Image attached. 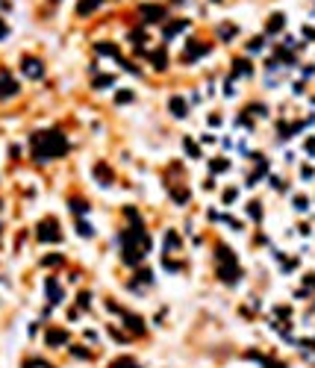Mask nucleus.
<instances>
[{"mask_svg":"<svg viewBox=\"0 0 315 368\" xmlns=\"http://www.w3.org/2000/svg\"><path fill=\"white\" fill-rule=\"evenodd\" d=\"M283 24H286V18H283V15H274V18L268 21V33H280Z\"/></svg>","mask_w":315,"mask_h":368,"instance_id":"obj_19","label":"nucleus"},{"mask_svg":"<svg viewBox=\"0 0 315 368\" xmlns=\"http://www.w3.org/2000/svg\"><path fill=\"white\" fill-rule=\"evenodd\" d=\"M77 233H80V236H94L92 224H86V221H80V224H77Z\"/></svg>","mask_w":315,"mask_h":368,"instance_id":"obj_24","label":"nucleus"},{"mask_svg":"<svg viewBox=\"0 0 315 368\" xmlns=\"http://www.w3.org/2000/svg\"><path fill=\"white\" fill-rule=\"evenodd\" d=\"M100 3H103V0H80V6H77V15H82V18H86V15H92L94 9L100 6Z\"/></svg>","mask_w":315,"mask_h":368,"instance_id":"obj_13","label":"nucleus"},{"mask_svg":"<svg viewBox=\"0 0 315 368\" xmlns=\"http://www.w3.org/2000/svg\"><path fill=\"white\" fill-rule=\"evenodd\" d=\"M89 304H92V295H86V292H82V295H80V307H89Z\"/></svg>","mask_w":315,"mask_h":368,"instance_id":"obj_35","label":"nucleus"},{"mask_svg":"<svg viewBox=\"0 0 315 368\" xmlns=\"http://www.w3.org/2000/svg\"><path fill=\"white\" fill-rule=\"evenodd\" d=\"M215 256H218V274H221L224 283H236L239 277H242V268H239V262H236V253L230 248H218L215 250Z\"/></svg>","mask_w":315,"mask_h":368,"instance_id":"obj_3","label":"nucleus"},{"mask_svg":"<svg viewBox=\"0 0 315 368\" xmlns=\"http://www.w3.org/2000/svg\"><path fill=\"white\" fill-rule=\"evenodd\" d=\"M165 65H168V59H165L162 50H159V53H153V68H159V71H162Z\"/></svg>","mask_w":315,"mask_h":368,"instance_id":"obj_22","label":"nucleus"},{"mask_svg":"<svg viewBox=\"0 0 315 368\" xmlns=\"http://www.w3.org/2000/svg\"><path fill=\"white\" fill-rule=\"evenodd\" d=\"M97 50H100V53H109V56H118L115 45H97Z\"/></svg>","mask_w":315,"mask_h":368,"instance_id":"obj_25","label":"nucleus"},{"mask_svg":"<svg viewBox=\"0 0 315 368\" xmlns=\"http://www.w3.org/2000/svg\"><path fill=\"white\" fill-rule=\"evenodd\" d=\"M177 248H180V239H177L174 230H168V233H165V250L171 253V250H177Z\"/></svg>","mask_w":315,"mask_h":368,"instance_id":"obj_15","label":"nucleus"},{"mask_svg":"<svg viewBox=\"0 0 315 368\" xmlns=\"http://www.w3.org/2000/svg\"><path fill=\"white\" fill-rule=\"evenodd\" d=\"M183 144H186V150H188V156H192V159H198V156H200V150H198V144L192 142V139H186V142H183Z\"/></svg>","mask_w":315,"mask_h":368,"instance_id":"obj_23","label":"nucleus"},{"mask_svg":"<svg viewBox=\"0 0 315 368\" xmlns=\"http://www.w3.org/2000/svg\"><path fill=\"white\" fill-rule=\"evenodd\" d=\"M12 95H18V83L12 80L9 71H0V100H3V97H12Z\"/></svg>","mask_w":315,"mask_h":368,"instance_id":"obj_7","label":"nucleus"},{"mask_svg":"<svg viewBox=\"0 0 315 368\" xmlns=\"http://www.w3.org/2000/svg\"><path fill=\"white\" fill-rule=\"evenodd\" d=\"M9 36V27H6V21H3V18H0V41H3V38Z\"/></svg>","mask_w":315,"mask_h":368,"instance_id":"obj_32","label":"nucleus"},{"mask_svg":"<svg viewBox=\"0 0 315 368\" xmlns=\"http://www.w3.org/2000/svg\"><path fill=\"white\" fill-rule=\"evenodd\" d=\"M124 324H127V327L136 333V336H141V333H144V324H141L139 315H130V312H124Z\"/></svg>","mask_w":315,"mask_h":368,"instance_id":"obj_12","label":"nucleus"},{"mask_svg":"<svg viewBox=\"0 0 315 368\" xmlns=\"http://www.w3.org/2000/svg\"><path fill=\"white\" fill-rule=\"evenodd\" d=\"M139 12H141V18H144L148 24H156V21H162L165 18V9L162 6H156V3H144Z\"/></svg>","mask_w":315,"mask_h":368,"instance_id":"obj_6","label":"nucleus"},{"mask_svg":"<svg viewBox=\"0 0 315 368\" xmlns=\"http://www.w3.org/2000/svg\"><path fill=\"white\" fill-rule=\"evenodd\" d=\"M262 45H265V41H262V38H257V41H250V45H247V50H254V53H257Z\"/></svg>","mask_w":315,"mask_h":368,"instance_id":"obj_33","label":"nucleus"},{"mask_svg":"<svg viewBox=\"0 0 315 368\" xmlns=\"http://www.w3.org/2000/svg\"><path fill=\"white\" fill-rule=\"evenodd\" d=\"M230 168V162L227 159H218V162H212V171H227Z\"/></svg>","mask_w":315,"mask_h":368,"instance_id":"obj_28","label":"nucleus"},{"mask_svg":"<svg viewBox=\"0 0 315 368\" xmlns=\"http://www.w3.org/2000/svg\"><path fill=\"white\" fill-rule=\"evenodd\" d=\"M188 21H174L171 27H165V38H174V33H180V30H186Z\"/></svg>","mask_w":315,"mask_h":368,"instance_id":"obj_16","label":"nucleus"},{"mask_svg":"<svg viewBox=\"0 0 315 368\" xmlns=\"http://www.w3.org/2000/svg\"><path fill=\"white\" fill-rule=\"evenodd\" d=\"M171 115H177V118H186V112H188V106H186V100L183 97H171Z\"/></svg>","mask_w":315,"mask_h":368,"instance_id":"obj_11","label":"nucleus"},{"mask_svg":"<svg viewBox=\"0 0 315 368\" xmlns=\"http://www.w3.org/2000/svg\"><path fill=\"white\" fill-rule=\"evenodd\" d=\"M203 53H209V45H198V41H188V50L183 59L186 62H195L198 56H203Z\"/></svg>","mask_w":315,"mask_h":368,"instance_id":"obj_8","label":"nucleus"},{"mask_svg":"<svg viewBox=\"0 0 315 368\" xmlns=\"http://www.w3.org/2000/svg\"><path fill=\"white\" fill-rule=\"evenodd\" d=\"M47 344H50V348H62V344H68V333L65 330H47Z\"/></svg>","mask_w":315,"mask_h":368,"instance_id":"obj_10","label":"nucleus"},{"mask_svg":"<svg viewBox=\"0 0 315 368\" xmlns=\"http://www.w3.org/2000/svg\"><path fill=\"white\" fill-rule=\"evenodd\" d=\"M247 212L254 215V218H257V221H259V218H262V212H259V206H257V203H250V206H247Z\"/></svg>","mask_w":315,"mask_h":368,"instance_id":"obj_30","label":"nucleus"},{"mask_svg":"<svg viewBox=\"0 0 315 368\" xmlns=\"http://www.w3.org/2000/svg\"><path fill=\"white\" fill-rule=\"evenodd\" d=\"M94 177L100 180L103 186H109V183H112V174H109V168H106L103 162H97V165H94Z\"/></svg>","mask_w":315,"mask_h":368,"instance_id":"obj_14","label":"nucleus"},{"mask_svg":"<svg viewBox=\"0 0 315 368\" xmlns=\"http://www.w3.org/2000/svg\"><path fill=\"white\" fill-rule=\"evenodd\" d=\"M236 201V189H227L224 191V203H233Z\"/></svg>","mask_w":315,"mask_h":368,"instance_id":"obj_31","label":"nucleus"},{"mask_svg":"<svg viewBox=\"0 0 315 368\" xmlns=\"http://www.w3.org/2000/svg\"><path fill=\"white\" fill-rule=\"evenodd\" d=\"M109 85H115V77H109V74H103V77L94 80V89H109Z\"/></svg>","mask_w":315,"mask_h":368,"instance_id":"obj_20","label":"nucleus"},{"mask_svg":"<svg viewBox=\"0 0 315 368\" xmlns=\"http://www.w3.org/2000/svg\"><path fill=\"white\" fill-rule=\"evenodd\" d=\"M109 368H139V362H136V359H130V356H121V359H115Z\"/></svg>","mask_w":315,"mask_h":368,"instance_id":"obj_18","label":"nucleus"},{"mask_svg":"<svg viewBox=\"0 0 315 368\" xmlns=\"http://www.w3.org/2000/svg\"><path fill=\"white\" fill-rule=\"evenodd\" d=\"M236 33H239V30H236V27H230V24H221V27H218V36H221L224 41H233Z\"/></svg>","mask_w":315,"mask_h":368,"instance_id":"obj_17","label":"nucleus"},{"mask_svg":"<svg viewBox=\"0 0 315 368\" xmlns=\"http://www.w3.org/2000/svg\"><path fill=\"white\" fill-rule=\"evenodd\" d=\"M236 74H242V77H250V65H247V59H236Z\"/></svg>","mask_w":315,"mask_h":368,"instance_id":"obj_21","label":"nucleus"},{"mask_svg":"<svg viewBox=\"0 0 315 368\" xmlns=\"http://www.w3.org/2000/svg\"><path fill=\"white\" fill-rule=\"evenodd\" d=\"M45 286H47V295H50V304H59V300H62V289H59V280H56V277H47Z\"/></svg>","mask_w":315,"mask_h":368,"instance_id":"obj_9","label":"nucleus"},{"mask_svg":"<svg viewBox=\"0 0 315 368\" xmlns=\"http://www.w3.org/2000/svg\"><path fill=\"white\" fill-rule=\"evenodd\" d=\"M62 256H45V259H41V265H62Z\"/></svg>","mask_w":315,"mask_h":368,"instance_id":"obj_27","label":"nucleus"},{"mask_svg":"<svg viewBox=\"0 0 315 368\" xmlns=\"http://www.w3.org/2000/svg\"><path fill=\"white\" fill-rule=\"evenodd\" d=\"M306 206H309L306 198H295V209H306Z\"/></svg>","mask_w":315,"mask_h":368,"instance_id":"obj_29","label":"nucleus"},{"mask_svg":"<svg viewBox=\"0 0 315 368\" xmlns=\"http://www.w3.org/2000/svg\"><path fill=\"white\" fill-rule=\"evenodd\" d=\"M215 3H218V0H215Z\"/></svg>","mask_w":315,"mask_h":368,"instance_id":"obj_37","label":"nucleus"},{"mask_svg":"<svg viewBox=\"0 0 315 368\" xmlns=\"http://www.w3.org/2000/svg\"><path fill=\"white\" fill-rule=\"evenodd\" d=\"M30 147H33L35 162H50V159H59V156L68 154V139H65V133H59V130L33 133Z\"/></svg>","mask_w":315,"mask_h":368,"instance_id":"obj_1","label":"nucleus"},{"mask_svg":"<svg viewBox=\"0 0 315 368\" xmlns=\"http://www.w3.org/2000/svg\"><path fill=\"white\" fill-rule=\"evenodd\" d=\"M35 236H38V242H62V233H59V227L53 218H45V221H38V227H35Z\"/></svg>","mask_w":315,"mask_h":368,"instance_id":"obj_4","label":"nucleus"},{"mask_svg":"<svg viewBox=\"0 0 315 368\" xmlns=\"http://www.w3.org/2000/svg\"><path fill=\"white\" fill-rule=\"evenodd\" d=\"M21 71L27 74L30 80H41V77H45V65L38 59H33V56H27V59L21 62Z\"/></svg>","mask_w":315,"mask_h":368,"instance_id":"obj_5","label":"nucleus"},{"mask_svg":"<svg viewBox=\"0 0 315 368\" xmlns=\"http://www.w3.org/2000/svg\"><path fill=\"white\" fill-rule=\"evenodd\" d=\"M127 100H133V95H130V92H121V95H118V103H127Z\"/></svg>","mask_w":315,"mask_h":368,"instance_id":"obj_34","label":"nucleus"},{"mask_svg":"<svg viewBox=\"0 0 315 368\" xmlns=\"http://www.w3.org/2000/svg\"><path fill=\"white\" fill-rule=\"evenodd\" d=\"M74 356H82V359H89L92 354H89V351H82V348H74Z\"/></svg>","mask_w":315,"mask_h":368,"instance_id":"obj_36","label":"nucleus"},{"mask_svg":"<svg viewBox=\"0 0 315 368\" xmlns=\"http://www.w3.org/2000/svg\"><path fill=\"white\" fill-rule=\"evenodd\" d=\"M121 245H124V259L130 265H136L151 250V239H148V233L141 227H130L127 233H121Z\"/></svg>","mask_w":315,"mask_h":368,"instance_id":"obj_2","label":"nucleus"},{"mask_svg":"<svg viewBox=\"0 0 315 368\" xmlns=\"http://www.w3.org/2000/svg\"><path fill=\"white\" fill-rule=\"evenodd\" d=\"M71 209H74V212H77V215H82V212H86V209H89V206H86V203H82V201H71Z\"/></svg>","mask_w":315,"mask_h":368,"instance_id":"obj_26","label":"nucleus"}]
</instances>
